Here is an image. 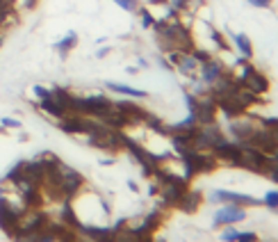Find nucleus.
I'll list each match as a JSON object with an SVG mask.
<instances>
[{
	"mask_svg": "<svg viewBox=\"0 0 278 242\" xmlns=\"http://www.w3.org/2000/svg\"><path fill=\"white\" fill-rule=\"evenodd\" d=\"M87 181L85 176L80 172H75L73 167H69V165L62 163V183H60V192H62V199L64 201H75L78 199V194L85 190Z\"/></svg>",
	"mask_w": 278,
	"mask_h": 242,
	"instance_id": "1",
	"label": "nucleus"
},
{
	"mask_svg": "<svg viewBox=\"0 0 278 242\" xmlns=\"http://www.w3.org/2000/svg\"><path fill=\"white\" fill-rule=\"evenodd\" d=\"M210 201L212 203H237L242 208H258V206H264L262 199H255L251 194H239V192H230V190H214L210 194Z\"/></svg>",
	"mask_w": 278,
	"mask_h": 242,
	"instance_id": "2",
	"label": "nucleus"
},
{
	"mask_svg": "<svg viewBox=\"0 0 278 242\" xmlns=\"http://www.w3.org/2000/svg\"><path fill=\"white\" fill-rule=\"evenodd\" d=\"M244 219H246V208L237 206V203H224V206L214 213L212 226L214 228H221V226H228V224L244 222Z\"/></svg>",
	"mask_w": 278,
	"mask_h": 242,
	"instance_id": "3",
	"label": "nucleus"
},
{
	"mask_svg": "<svg viewBox=\"0 0 278 242\" xmlns=\"http://www.w3.org/2000/svg\"><path fill=\"white\" fill-rule=\"evenodd\" d=\"M260 126V119H253V117H246V112L239 114V117H233L230 119V135L235 137V142H246L253 130Z\"/></svg>",
	"mask_w": 278,
	"mask_h": 242,
	"instance_id": "4",
	"label": "nucleus"
},
{
	"mask_svg": "<svg viewBox=\"0 0 278 242\" xmlns=\"http://www.w3.org/2000/svg\"><path fill=\"white\" fill-rule=\"evenodd\" d=\"M194 119L199 126H205V124H214L217 121V103H214L212 96L203 94L199 96V103H196V110H194Z\"/></svg>",
	"mask_w": 278,
	"mask_h": 242,
	"instance_id": "5",
	"label": "nucleus"
},
{
	"mask_svg": "<svg viewBox=\"0 0 278 242\" xmlns=\"http://www.w3.org/2000/svg\"><path fill=\"white\" fill-rule=\"evenodd\" d=\"M21 215L23 213L16 210V208L7 201L5 194H0V228H3L5 233L14 231L16 224H19V219H21Z\"/></svg>",
	"mask_w": 278,
	"mask_h": 242,
	"instance_id": "6",
	"label": "nucleus"
},
{
	"mask_svg": "<svg viewBox=\"0 0 278 242\" xmlns=\"http://www.w3.org/2000/svg\"><path fill=\"white\" fill-rule=\"evenodd\" d=\"M78 233L91 242H112L114 240V228L112 226H96V224H80Z\"/></svg>",
	"mask_w": 278,
	"mask_h": 242,
	"instance_id": "7",
	"label": "nucleus"
},
{
	"mask_svg": "<svg viewBox=\"0 0 278 242\" xmlns=\"http://www.w3.org/2000/svg\"><path fill=\"white\" fill-rule=\"evenodd\" d=\"M21 169H23V178L28 181V183L37 185V188H41V185H44L46 167L37 158H32V160H21Z\"/></svg>",
	"mask_w": 278,
	"mask_h": 242,
	"instance_id": "8",
	"label": "nucleus"
},
{
	"mask_svg": "<svg viewBox=\"0 0 278 242\" xmlns=\"http://www.w3.org/2000/svg\"><path fill=\"white\" fill-rule=\"evenodd\" d=\"M242 87L248 89V92H253V94H258V96H264L269 92V78L262 73V71L255 69L242 80Z\"/></svg>",
	"mask_w": 278,
	"mask_h": 242,
	"instance_id": "9",
	"label": "nucleus"
},
{
	"mask_svg": "<svg viewBox=\"0 0 278 242\" xmlns=\"http://www.w3.org/2000/svg\"><path fill=\"white\" fill-rule=\"evenodd\" d=\"M226 71V66L219 62V59L210 57L208 62H203V64H199V80L203 85H212L214 80L219 78V75Z\"/></svg>",
	"mask_w": 278,
	"mask_h": 242,
	"instance_id": "10",
	"label": "nucleus"
},
{
	"mask_svg": "<svg viewBox=\"0 0 278 242\" xmlns=\"http://www.w3.org/2000/svg\"><path fill=\"white\" fill-rule=\"evenodd\" d=\"M201 203H203V194H201L199 190H187L176 208L183 210V213H187V215H192V213H196V210L201 208Z\"/></svg>",
	"mask_w": 278,
	"mask_h": 242,
	"instance_id": "11",
	"label": "nucleus"
},
{
	"mask_svg": "<svg viewBox=\"0 0 278 242\" xmlns=\"http://www.w3.org/2000/svg\"><path fill=\"white\" fill-rule=\"evenodd\" d=\"M37 110L39 112H44L48 119H53V121H60L62 117L66 114V110L62 108L57 101L53 99V96H48V99H41V101H37Z\"/></svg>",
	"mask_w": 278,
	"mask_h": 242,
	"instance_id": "12",
	"label": "nucleus"
},
{
	"mask_svg": "<svg viewBox=\"0 0 278 242\" xmlns=\"http://www.w3.org/2000/svg\"><path fill=\"white\" fill-rule=\"evenodd\" d=\"M174 71L183 73L185 78H196V75H199V62L192 57V53H183Z\"/></svg>",
	"mask_w": 278,
	"mask_h": 242,
	"instance_id": "13",
	"label": "nucleus"
},
{
	"mask_svg": "<svg viewBox=\"0 0 278 242\" xmlns=\"http://www.w3.org/2000/svg\"><path fill=\"white\" fill-rule=\"evenodd\" d=\"M105 87L114 94H121V96H128V99H149L144 89H134L130 85H121V83H105Z\"/></svg>",
	"mask_w": 278,
	"mask_h": 242,
	"instance_id": "14",
	"label": "nucleus"
},
{
	"mask_svg": "<svg viewBox=\"0 0 278 242\" xmlns=\"http://www.w3.org/2000/svg\"><path fill=\"white\" fill-rule=\"evenodd\" d=\"M75 46H78V32H73V30H71V32H66V35L62 37L57 44H55V50L60 53V57H66V55H69Z\"/></svg>",
	"mask_w": 278,
	"mask_h": 242,
	"instance_id": "15",
	"label": "nucleus"
},
{
	"mask_svg": "<svg viewBox=\"0 0 278 242\" xmlns=\"http://www.w3.org/2000/svg\"><path fill=\"white\" fill-rule=\"evenodd\" d=\"M233 39H235V46H237L239 55H242L244 59L253 57V44H251V39H248L246 35H233Z\"/></svg>",
	"mask_w": 278,
	"mask_h": 242,
	"instance_id": "16",
	"label": "nucleus"
},
{
	"mask_svg": "<svg viewBox=\"0 0 278 242\" xmlns=\"http://www.w3.org/2000/svg\"><path fill=\"white\" fill-rule=\"evenodd\" d=\"M53 99L66 110V114L71 112V101H73V94L64 87H53Z\"/></svg>",
	"mask_w": 278,
	"mask_h": 242,
	"instance_id": "17",
	"label": "nucleus"
},
{
	"mask_svg": "<svg viewBox=\"0 0 278 242\" xmlns=\"http://www.w3.org/2000/svg\"><path fill=\"white\" fill-rule=\"evenodd\" d=\"M112 242H139V237H137V233L132 231V226H130V222H128L123 228L114 231V240Z\"/></svg>",
	"mask_w": 278,
	"mask_h": 242,
	"instance_id": "18",
	"label": "nucleus"
},
{
	"mask_svg": "<svg viewBox=\"0 0 278 242\" xmlns=\"http://www.w3.org/2000/svg\"><path fill=\"white\" fill-rule=\"evenodd\" d=\"M37 160H39V163L44 165L46 169H53V167H57V165L62 163V160H60V155H55L53 151H41V153L37 155Z\"/></svg>",
	"mask_w": 278,
	"mask_h": 242,
	"instance_id": "19",
	"label": "nucleus"
},
{
	"mask_svg": "<svg viewBox=\"0 0 278 242\" xmlns=\"http://www.w3.org/2000/svg\"><path fill=\"white\" fill-rule=\"evenodd\" d=\"M3 181H5V183H12V185H19L21 181H23V169H21V160L10 169V172L5 174V178H3Z\"/></svg>",
	"mask_w": 278,
	"mask_h": 242,
	"instance_id": "20",
	"label": "nucleus"
},
{
	"mask_svg": "<svg viewBox=\"0 0 278 242\" xmlns=\"http://www.w3.org/2000/svg\"><path fill=\"white\" fill-rule=\"evenodd\" d=\"M134 14H139V19H142V28H144V30H151V28H153L155 16L149 12V7H142V5H139Z\"/></svg>",
	"mask_w": 278,
	"mask_h": 242,
	"instance_id": "21",
	"label": "nucleus"
},
{
	"mask_svg": "<svg viewBox=\"0 0 278 242\" xmlns=\"http://www.w3.org/2000/svg\"><path fill=\"white\" fill-rule=\"evenodd\" d=\"M208 30H210V37H212V41L217 44V48H219V50H224V53H228L230 46H228V41L224 39V35H221L219 30H214V28H208Z\"/></svg>",
	"mask_w": 278,
	"mask_h": 242,
	"instance_id": "22",
	"label": "nucleus"
},
{
	"mask_svg": "<svg viewBox=\"0 0 278 242\" xmlns=\"http://www.w3.org/2000/svg\"><path fill=\"white\" fill-rule=\"evenodd\" d=\"M262 203L269 208V210H273V213H278V190H269V192L264 194Z\"/></svg>",
	"mask_w": 278,
	"mask_h": 242,
	"instance_id": "23",
	"label": "nucleus"
},
{
	"mask_svg": "<svg viewBox=\"0 0 278 242\" xmlns=\"http://www.w3.org/2000/svg\"><path fill=\"white\" fill-rule=\"evenodd\" d=\"M224 231H221V240L224 242H237V235H239V231L237 228H233V224H228V226H221Z\"/></svg>",
	"mask_w": 278,
	"mask_h": 242,
	"instance_id": "24",
	"label": "nucleus"
},
{
	"mask_svg": "<svg viewBox=\"0 0 278 242\" xmlns=\"http://www.w3.org/2000/svg\"><path fill=\"white\" fill-rule=\"evenodd\" d=\"M32 94L37 96V101H41V99H48V96H53V89L44 87V85H32Z\"/></svg>",
	"mask_w": 278,
	"mask_h": 242,
	"instance_id": "25",
	"label": "nucleus"
},
{
	"mask_svg": "<svg viewBox=\"0 0 278 242\" xmlns=\"http://www.w3.org/2000/svg\"><path fill=\"white\" fill-rule=\"evenodd\" d=\"M114 5H119L123 12H137V7H139V0H112Z\"/></svg>",
	"mask_w": 278,
	"mask_h": 242,
	"instance_id": "26",
	"label": "nucleus"
},
{
	"mask_svg": "<svg viewBox=\"0 0 278 242\" xmlns=\"http://www.w3.org/2000/svg\"><path fill=\"white\" fill-rule=\"evenodd\" d=\"M0 124L5 126L7 130H21V128H23V124H21L16 117H3V119H0Z\"/></svg>",
	"mask_w": 278,
	"mask_h": 242,
	"instance_id": "27",
	"label": "nucleus"
},
{
	"mask_svg": "<svg viewBox=\"0 0 278 242\" xmlns=\"http://www.w3.org/2000/svg\"><path fill=\"white\" fill-rule=\"evenodd\" d=\"M189 53H192V57L196 59V62H199V64H203V62H208V59L212 57V55H210L208 50H203V48H196V46H194V48L189 50Z\"/></svg>",
	"mask_w": 278,
	"mask_h": 242,
	"instance_id": "28",
	"label": "nucleus"
},
{
	"mask_svg": "<svg viewBox=\"0 0 278 242\" xmlns=\"http://www.w3.org/2000/svg\"><path fill=\"white\" fill-rule=\"evenodd\" d=\"M35 242H57V235H55L50 228H44V231L37 235V240Z\"/></svg>",
	"mask_w": 278,
	"mask_h": 242,
	"instance_id": "29",
	"label": "nucleus"
},
{
	"mask_svg": "<svg viewBox=\"0 0 278 242\" xmlns=\"http://www.w3.org/2000/svg\"><path fill=\"white\" fill-rule=\"evenodd\" d=\"M237 242H260V240H258V233L255 231H244L237 235Z\"/></svg>",
	"mask_w": 278,
	"mask_h": 242,
	"instance_id": "30",
	"label": "nucleus"
},
{
	"mask_svg": "<svg viewBox=\"0 0 278 242\" xmlns=\"http://www.w3.org/2000/svg\"><path fill=\"white\" fill-rule=\"evenodd\" d=\"M167 5L171 7V10H176L180 14V12H187V0H167Z\"/></svg>",
	"mask_w": 278,
	"mask_h": 242,
	"instance_id": "31",
	"label": "nucleus"
},
{
	"mask_svg": "<svg viewBox=\"0 0 278 242\" xmlns=\"http://www.w3.org/2000/svg\"><path fill=\"white\" fill-rule=\"evenodd\" d=\"M264 176L269 178V181H273V183H278V160L273 158V163H271V167L267 169V174Z\"/></svg>",
	"mask_w": 278,
	"mask_h": 242,
	"instance_id": "32",
	"label": "nucleus"
},
{
	"mask_svg": "<svg viewBox=\"0 0 278 242\" xmlns=\"http://www.w3.org/2000/svg\"><path fill=\"white\" fill-rule=\"evenodd\" d=\"M203 5H205V0H187V12L189 14H196Z\"/></svg>",
	"mask_w": 278,
	"mask_h": 242,
	"instance_id": "33",
	"label": "nucleus"
},
{
	"mask_svg": "<svg viewBox=\"0 0 278 242\" xmlns=\"http://www.w3.org/2000/svg\"><path fill=\"white\" fill-rule=\"evenodd\" d=\"M253 7H260V10H269L271 7V0H248Z\"/></svg>",
	"mask_w": 278,
	"mask_h": 242,
	"instance_id": "34",
	"label": "nucleus"
},
{
	"mask_svg": "<svg viewBox=\"0 0 278 242\" xmlns=\"http://www.w3.org/2000/svg\"><path fill=\"white\" fill-rule=\"evenodd\" d=\"M151 181H153V178H151ZM158 192H160V185L153 181V183L149 185V197H158Z\"/></svg>",
	"mask_w": 278,
	"mask_h": 242,
	"instance_id": "35",
	"label": "nucleus"
},
{
	"mask_svg": "<svg viewBox=\"0 0 278 242\" xmlns=\"http://www.w3.org/2000/svg\"><path fill=\"white\" fill-rule=\"evenodd\" d=\"M107 55H109V48H107V46H105V48H98V50H96V59H103V57H107Z\"/></svg>",
	"mask_w": 278,
	"mask_h": 242,
	"instance_id": "36",
	"label": "nucleus"
},
{
	"mask_svg": "<svg viewBox=\"0 0 278 242\" xmlns=\"http://www.w3.org/2000/svg\"><path fill=\"white\" fill-rule=\"evenodd\" d=\"M160 64H162V66H164V69H167V71H174V66H171L169 62H167V57H164V55H162V57H160Z\"/></svg>",
	"mask_w": 278,
	"mask_h": 242,
	"instance_id": "37",
	"label": "nucleus"
},
{
	"mask_svg": "<svg viewBox=\"0 0 278 242\" xmlns=\"http://www.w3.org/2000/svg\"><path fill=\"white\" fill-rule=\"evenodd\" d=\"M114 163H116L114 158H103V160H100V165H103V167H112Z\"/></svg>",
	"mask_w": 278,
	"mask_h": 242,
	"instance_id": "38",
	"label": "nucleus"
},
{
	"mask_svg": "<svg viewBox=\"0 0 278 242\" xmlns=\"http://www.w3.org/2000/svg\"><path fill=\"white\" fill-rule=\"evenodd\" d=\"M128 190H132V192L137 194V192H139V185L134 183V181H128Z\"/></svg>",
	"mask_w": 278,
	"mask_h": 242,
	"instance_id": "39",
	"label": "nucleus"
},
{
	"mask_svg": "<svg viewBox=\"0 0 278 242\" xmlns=\"http://www.w3.org/2000/svg\"><path fill=\"white\" fill-rule=\"evenodd\" d=\"M146 5H167V0H146Z\"/></svg>",
	"mask_w": 278,
	"mask_h": 242,
	"instance_id": "40",
	"label": "nucleus"
},
{
	"mask_svg": "<svg viewBox=\"0 0 278 242\" xmlns=\"http://www.w3.org/2000/svg\"><path fill=\"white\" fill-rule=\"evenodd\" d=\"M125 71H128L130 75H137V73H139V69H137V66H128V69H125Z\"/></svg>",
	"mask_w": 278,
	"mask_h": 242,
	"instance_id": "41",
	"label": "nucleus"
},
{
	"mask_svg": "<svg viewBox=\"0 0 278 242\" xmlns=\"http://www.w3.org/2000/svg\"><path fill=\"white\" fill-rule=\"evenodd\" d=\"M139 66H142V69H146V66H149V62H146L144 57H139Z\"/></svg>",
	"mask_w": 278,
	"mask_h": 242,
	"instance_id": "42",
	"label": "nucleus"
},
{
	"mask_svg": "<svg viewBox=\"0 0 278 242\" xmlns=\"http://www.w3.org/2000/svg\"><path fill=\"white\" fill-rule=\"evenodd\" d=\"M3 44H5V32L0 30V48H3Z\"/></svg>",
	"mask_w": 278,
	"mask_h": 242,
	"instance_id": "43",
	"label": "nucleus"
},
{
	"mask_svg": "<svg viewBox=\"0 0 278 242\" xmlns=\"http://www.w3.org/2000/svg\"><path fill=\"white\" fill-rule=\"evenodd\" d=\"M5 133H7V128H5L3 124H0V135H5Z\"/></svg>",
	"mask_w": 278,
	"mask_h": 242,
	"instance_id": "44",
	"label": "nucleus"
}]
</instances>
